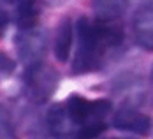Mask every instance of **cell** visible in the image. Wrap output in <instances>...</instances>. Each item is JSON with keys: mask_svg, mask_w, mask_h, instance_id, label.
I'll list each match as a JSON object with an SVG mask.
<instances>
[{"mask_svg": "<svg viewBox=\"0 0 153 139\" xmlns=\"http://www.w3.org/2000/svg\"><path fill=\"white\" fill-rule=\"evenodd\" d=\"M76 30L79 44H77L76 58L72 63V71L76 74L95 71L100 65L102 53L106 48L100 33L95 27V21H90L88 18H79L76 23Z\"/></svg>", "mask_w": 153, "mask_h": 139, "instance_id": "6da1fadb", "label": "cell"}, {"mask_svg": "<svg viewBox=\"0 0 153 139\" xmlns=\"http://www.w3.org/2000/svg\"><path fill=\"white\" fill-rule=\"evenodd\" d=\"M67 111L74 123L85 127L95 122H102L111 111V104L109 100H88L81 95H71L67 100Z\"/></svg>", "mask_w": 153, "mask_h": 139, "instance_id": "7a4b0ae2", "label": "cell"}, {"mask_svg": "<svg viewBox=\"0 0 153 139\" xmlns=\"http://www.w3.org/2000/svg\"><path fill=\"white\" fill-rule=\"evenodd\" d=\"M44 46H46V35L33 30V28H25L23 33L18 37L19 56L32 65L39 63L42 53H44Z\"/></svg>", "mask_w": 153, "mask_h": 139, "instance_id": "3957f363", "label": "cell"}, {"mask_svg": "<svg viewBox=\"0 0 153 139\" xmlns=\"http://www.w3.org/2000/svg\"><path fill=\"white\" fill-rule=\"evenodd\" d=\"M134 35L143 49L153 51V4H144L134 16Z\"/></svg>", "mask_w": 153, "mask_h": 139, "instance_id": "277c9868", "label": "cell"}, {"mask_svg": "<svg viewBox=\"0 0 153 139\" xmlns=\"http://www.w3.org/2000/svg\"><path fill=\"white\" fill-rule=\"evenodd\" d=\"M113 125L120 130H128V132H136V134H148L152 129V120L139 113L132 108H122L116 111Z\"/></svg>", "mask_w": 153, "mask_h": 139, "instance_id": "5b68a950", "label": "cell"}, {"mask_svg": "<svg viewBox=\"0 0 153 139\" xmlns=\"http://www.w3.org/2000/svg\"><path fill=\"white\" fill-rule=\"evenodd\" d=\"M48 125H49L51 134L56 139H67L72 136L74 120L71 118L69 111L65 113V109L62 106H53L48 113Z\"/></svg>", "mask_w": 153, "mask_h": 139, "instance_id": "8992f818", "label": "cell"}, {"mask_svg": "<svg viewBox=\"0 0 153 139\" xmlns=\"http://www.w3.org/2000/svg\"><path fill=\"white\" fill-rule=\"evenodd\" d=\"M53 83H55V76L51 74V71L44 69L39 63L32 65L30 72H28V86L32 88L33 93L41 90V99H44L49 95L51 88H53Z\"/></svg>", "mask_w": 153, "mask_h": 139, "instance_id": "52a82bcc", "label": "cell"}, {"mask_svg": "<svg viewBox=\"0 0 153 139\" xmlns=\"http://www.w3.org/2000/svg\"><path fill=\"white\" fill-rule=\"evenodd\" d=\"M72 49V21L63 19L58 27L55 39V56L58 62H67Z\"/></svg>", "mask_w": 153, "mask_h": 139, "instance_id": "ba28073f", "label": "cell"}, {"mask_svg": "<svg viewBox=\"0 0 153 139\" xmlns=\"http://www.w3.org/2000/svg\"><path fill=\"white\" fill-rule=\"evenodd\" d=\"M99 19H118L127 7V0H92Z\"/></svg>", "mask_w": 153, "mask_h": 139, "instance_id": "9c48e42d", "label": "cell"}, {"mask_svg": "<svg viewBox=\"0 0 153 139\" xmlns=\"http://www.w3.org/2000/svg\"><path fill=\"white\" fill-rule=\"evenodd\" d=\"M95 27L100 33L106 46H118L123 39L122 27L116 23V19H99L95 21Z\"/></svg>", "mask_w": 153, "mask_h": 139, "instance_id": "30bf717a", "label": "cell"}, {"mask_svg": "<svg viewBox=\"0 0 153 139\" xmlns=\"http://www.w3.org/2000/svg\"><path fill=\"white\" fill-rule=\"evenodd\" d=\"M35 18H37V7L33 0H23L21 4H18V23L23 30L33 28Z\"/></svg>", "mask_w": 153, "mask_h": 139, "instance_id": "8fae6325", "label": "cell"}, {"mask_svg": "<svg viewBox=\"0 0 153 139\" xmlns=\"http://www.w3.org/2000/svg\"><path fill=\"white\" fill-rule=\"evenodd\" d=\"M7 2H11V4H21L23 0H7Z\"/></svg>", "mask_w": 153, "mask_h": 139, "instance_id": "7c38bea8", "label": "cell"}]
</instances>
